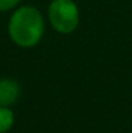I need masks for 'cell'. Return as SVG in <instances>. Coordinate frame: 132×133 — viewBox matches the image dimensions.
<instances>
[{
  "label": "cell",
  "instance_id": "cell-5",
  "mask_svg": "<svg viewBox=\"0 0 132 133\" xmlns=\"http://www.w3.org/2000/svg\"><path fill=\"white\" fill-rule=\"evenodd\" d=\"M20 0H0V10H8L18 4Z\"/></svg>",
  "mask_w": 132,
  "mask_h": 133
},
{
  "label": "cell",
  "instance_id": "cell-2",
  "mask_svg": "<svg viewBox=\"0 0 132 133\" xmlns=\"http://www.w3.org/2000/svg\"><path fill=\"white\" fill-rule=\"evenodd\" d=\"M49 19L53 27L62 34L74 31L79 22L75 3L71 0H54L49 5Z\"/></svg>",
  "mask_w": 132,
  "mask_h": 133
},
{
  "label": "cell",
  "instance_id": "cell-3",
  "mask_svg": "<svg viewBox=\"0 0 132 133\" xmlns=\"http://www.w3.org/2000/svg\"><path fill=\"white\" fill-rule=\"evenodd\" d=\"M20 93L18 84L13 80H0V107L12 105Z\"/></svg>",
  "mask_w": 132,
  "mask_h": 133
},
{
  "label": "cell",
  "instance_id": "cell-4",
  "mask_svg": "<svg viewBox=\"0 0 132 133\" xmlns=\"http://www.w3.org/2000/svg\"><path fill=\"white\" fill-rule=\"evenodd\" d=\"M14 116L13 112L7 107H0V133H4L10 129L13 125Z\"/></svg>",
  "mask_w": 132,
  "mask_h": 133
},
{
  "label": "cell",
  "instance_id": "cell-1",
  "mask_svg": "<svg viewBox=\"0 0 132 133\" xmlns=\"http://www.w3.org/2000/svg\"><path fill=\"white\" fill-rule=\"evenodd\" d=\"M44 22L38 9L22 6L10 18L9 34L14 43L21 46H33L43 36Z\"/></svg>",
  "mask_w": 132,
  "mask_h": 133
}]
</instances>
